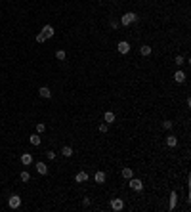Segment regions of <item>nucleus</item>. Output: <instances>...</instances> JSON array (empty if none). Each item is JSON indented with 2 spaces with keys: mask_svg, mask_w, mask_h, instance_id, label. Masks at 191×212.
<instances>
[{
  "mask_svg": "<svg viewBox=\"0 0 191 212\" xmlns=\"http://www.w3.org/2000/svg\"><path fill=\"white\" fill-rule=\"evenodd\" d=\"M136 19H138L136 13H134V12H128V13H124V15L121 17V23L124 25V27H128V25H130L132 21H136Z\"/></svg>",
  "mask_w": 191,
  "mask_h": 212,
  "instance_id": "f257e3e1",
  "label": "nucleus"
},
{
  "mask_svg": "<svg viewBox=\"0 0 191 212\" xmlns=\"http://www.w3.org/2000/svg\"><path fill=\"white\" fill-rule=\"evenodd\" d=\"M128 185H130V189H134V191H142L143 189V182L142 180H138V178H130V182H128Z\"/></svg>",
  "mask_w": 191,
  "mask_h": 212,
  "instance_id": "f03ea898",
  "label": "nucleus"
},
{
  "mask_svg": "<svg viewBox=\"0 0 191 212\" xmlns=\"http://www.w3.org/2000/svg\"><path fill=\"white\" fill-rule=\"evenodd\" d=\"M8 205H10V208H19V206H21V197H19V195H12V197L8 199Z\"/></svg>",
  "mask_w": 191,
  "mask_h": 212,
  "instance_id": "7ed1b4c3",
  "label": "nucleus"
},
{
  "mask_svg": "<svg viewBox=\"0 0 191 212\" xmlns=\"http://www.w3.org/2000/svg\"><path fill=\"white\" fill-rule=\"evenodd\" d=\"M111 208L113 210H122V208H124V201H122V199H111Z\"/></svg>",
  "mask_w": 191,
  "mask_h": 212,
  "instance_id": "20e7f679",
  "label": "nucleus"
},
{
  "mask_svg": "<svg viewBox=\"0 0 191 212\" xmlns=\"http://www.w3.org/2000/svg\"><path fill=\"white\" fill-rule=\"evenodd\" d=\"M42 34H44L46 38H52V37L55 34V31H54V27H52V25H44V27H42Z\"/></svg>",
  "mask_w": 191,
  "mask_h": 212,
  "instance_id": "39448f33",
  "label": "nucleus"
},
{
  "mask_svg": "<svg viewBox=\"0 0 191 212\" xmlns=\"http://www.w3.org/2000/svg\"><path fill=\"white\" fill-rule=\"evenodd\" d=\"M128 52H130V44L126 40H121L118 42V54H128Z\"/></svg>",
  "mask_w": 191,
  "mask_h": 212,
  "instance_id": "423d86ee",
  "label": "nucleus"
},
{
  "mask_svg": "<svg viewBox=\"0 0 191 212\" xmlns=\"http://www.w3.org/2000/svg\"><path fill=\"white\" fill-rule=\"evenodd\" d=\"M166 145L168 147H176L178 145V138L174 136V134H168V136H166Z\"/></svg>",
  "mask_w": 191,
  "mask_h": 212,
  "instance_id": "0eeeda50",
  "label": "nucleus"
},
{
  "mask_svg": "<svg viewBox=\"0 0 191 212\" xmlns=\"http://www.w3.org/2000/svg\"><path fill=\"white\" fill-rule=\"evenodd\" d=\"M21 163L25 164V166L33 164V155H31V153H23V155H21Z\"/></svg>",
  "mask_w": 191,
  "mask_h": 212,
  "instance_id": "6e6552de",
  "label": "nucleus"
},
{
  "mask_svg": "<svg viewBox=\"0 0 191 212\" xmlns=\"http://www.w3.org/2000/svg\"><path fill=\"white\" fill-rule=\"evenodd\" d=\"M37 172L40 176H46V174H48V166H46L44 163H37Z\"/></svg>",
  "mask_w": 191,
  "mask_h": 212,
  "instance_id": "1a4fd4ad",
  "label": "nucleus"
},
{
  "mask_svg": "<svg viewBox=\"0 0 191 212\" xmlns=\"http://www.w3.org/2000/svg\"><path fill=\"white\" fill-rule=\"evenodd\" d=\"M176 203H178V193H176V191H172V193H170V210L176 208Z\"/></svg>",
  "mask_w": 191,
  "mask_h": 212,
  "instance_id": "9d476101",
  "label": "nucleus"
},
{
  "mask_svg": "<svg viewBox=\"0 0 191 212\" xmlns=\"http://www.w3.org/2000/svg\"><path fill=\"white\" fill-rule=\"evenodd\" d=\"M86 180H88V174H86V172H79L75 176V182L76 184H82V182H86Z\"/></svg>",
  "mask_w": 191,
  "mask_h": 212,
  "instance_id": "9b49d317",
  "label": "nucleus"
},
{
  "mask_svg": "<svg viewBox=\"0 0 191 212\" xmlns=\"http://www.w3.org/2000/svg\"><path fill=\"white\" fill-rule=\"evenodd\" d=\"M103 121L109 124V122H115V113H111V111H107V113H103Z\"/></svg>",
  "mask_w": 191,
  "mask_h": 212,
  "instance_id": "f8f14e48",
  "label": "nucleus"
},
{
  "mask_svg": "<svg viewBox=\"0 0 191 212\" xmlns=\"http://www.w3.org/2000/svg\"><path fill=\"white\" fill-rule=\"evenodd\" d=\"M140 54L143 55V58H147V55H151V46H147V44H143L142 48H140Z\"/></svg>",
  "mask_w": 191,
  "mask_h": 212,
  "instance_id": "ddd939ff",
  "label": "nucleus"
},
{
  "mask_svg": "<svg viewBox=\"0 0 191 212\" xmlns=\"http://www.w3.org/2000/svg\"><path fill=\"white\" fill-rule=\"evenodd\" d=\"M94 180H96V184H103V182H105V174H103L101 170H97L96 176H94Z\"/></svg>",
  "mask_w": 191,
  "mask_h": 212,
  "instance_id": "4468645a",
  "label": "nucleus"
},
{
  "mask_svg": "<svg viewBox=\"0 0 191 212\" xmlns=\"http://www.w3.org/2000/svg\"><path fill=\"white\" fill-rule=\"evenodd\" d=\"M38 94H40V97H50V96H52V92H50V88H48V86H42V88L38 90Z\"/></svg>",
  "mask_w": 191,
  "mask_h": 212,
  "instance_id": "2eb2a0df",
  "label": "nucleus"
},
{
  "mask_svg": "<svg viewBox=\"0 0 191 212\" xmlns=\"http://www.w3.org/2000/svg\"><path fill=\"white\" fill-rule=\"evenodd\" d=\"M174 80H176V82H184L185 80V73H184V71H176V73H174Z\"/></svg>",
  "mask_w": 191,
  "mask_h": 212,
  "instance_id": "dca6fc26",
  "label": "nucleus"
},
{
  "mask_svg": "<svg viewBox=\"0 0 191 212\" xmlns=\"http://www.w3.org/2000/svg\"><path fill=\"white\" fill-rule=\"evenodd\" d=\"M29 142L33 143V145H40V142H42V139H40L38 134H33V136H29Z\"/></svg>",
  "mask_w": 191,
  "mask_h": 212,
  "instance_id": "f3484780",
  "label": "nucleus"
},
{
  "mask_svg": "<svg viewBox=\"0 0 191 212\" xmlns=\"http://www.w3.org/2000/svg\"><path fill=\"white\" fill-rule=\"evenodd\" d=\"M61 155H63V157H73V147L65 145L63 149H61Z\"/></svg>",
  "mask_w": 191,
  "mask_h": 212,
  "instance_id": "a211bd4d",
  "label": "nucleus"
},
{
  "mask_svg": "<svg viewBox=\"0 0 191 212\" xmlns=\"http://www.w3.org/2000/svg\"><path fill=\"white\" fill-rule=\"evenodd\" d=\"M132 176H134V170H132V168H122V178L130 180Z\"/></svg>",
  "mask_w": 191,
  "mask_h": 212,
  "instance_id": "6ab92c4d",
  "label": "nucleus"
},
{
  "mask_svg": "<svg viewBox=\"0 0 191 212\" xmlns=\"http://www.w3.org/2000/svg\"><path fill=\"white\" fill-rule=\"evenodd\" d=\"M55 58H58L59 61H63V59L67 58V54H65V52H63V50H58V52H55Z\"/></svg>",
  "mask_w": 191,
  "mask_h": 212,
  "instance_id": "aec40b11",
  "label": "nucleus"
},
{
  "mask_svg": "<svg viewBox=\"0 0 191 212\" xmlns=\"http://www.w3.org/2000/svg\"><path fill=\"white\" fill-rule=\"evenodd\" d=\"M19 178H21V182H29V180H31V174L27 172V170H23V172H21V176H19Z\"/></svg>",
  "mask_w": 191,
  "mask_h": 212,
  "instance_id": "412c9836",
  "label": "nucleus"
},
{
  "mask_svg": "<svg viewBox=\"0 0 191 212\" xmlns=\"http://www.w3.org/2000/svg\"><path fill=\"white\" fill-rule=\"evenodd\" d=\"M174 63H176L178 67H180V65H184V63H185V58H184V55H176V59H174Z\"/></svg>",
  "mask_w": 191,
  "mask_h": 212,
  "instance_id": "4be33fe9",
  "label": "nucleus"
},
{
  "mask_svg": "<svg viewBox=\"0 0 191 212\" xmlns=\"http://www.w3.org/2000/svg\"><path fill=\"white\" fill-rule=\"evenodd\" d=\"M172 126H174V122H172V121H164V122H163V128H164V130H170Z\"/></svg>",
  "mask_w": 191,
  "mask_h": 212,
  "instance_id": "5701e85b",
  "label": "nucleus"
},
{
  "mask_svg": "<svg viewBox=\"0 0 191 212\" xmlns=\"http://www.w3.org/2000/svg\"><path fill=\"white\" fill-rule=\"evenodd\" d=\"M97 128H100V132H101V134H105L107 130H109V126H107V122H101V124L97 126Z\"/></svg>",
  "mask_w": 191,
  "mask_h": 212,
  "instance_id": "b1692460",
  "label": "nucleus"
},
{
  "mask_svg": "<svg viewBox=\"0 0 191 212\" xmlns=\"http://www.w3.org/2000/svg\"><path fill=\"white\" fill-rule=\"evenodd\" d=\"M37 42H38V44H44V42H46V37H44L42 33H38V34H37Z\"/></svg>",
  "mask_w": 191,
  "mask_h": 212,
  "instance_id": "393cba45",
  "label": "nucleus"
},
{
  "mask_svg": "<svg viewBox=\"0 0 191 212\" xmlns=\"http://www.w3.org/2000/svg\"><path fill=\"white\" fill-rule=\"evenodd\" d=\"M44 130H46V124H44V122H38V124H37V132H38V134H42Z\"/></svg>",
  "mask_w": 191,
  "mask_h": 212,
  "instance_id": "a878e982",
  "label": "nucleus"
},
{
  "mask_svg": "<svg viewBox=\"0 0 191 212\" xmlns=\"http://www.w3.org/2000/svg\"><path fill=\"white\" fill-rule=\"evenodd\" d=\"M46 157H48L50 161H54V159H55V153H54V151H46Z\"/></svg>",
  "mask_w": 191,
  "mask_h": 212,
  "instance_id": "bb28decb",
  "label": "nucleus"
}]
</instances>
